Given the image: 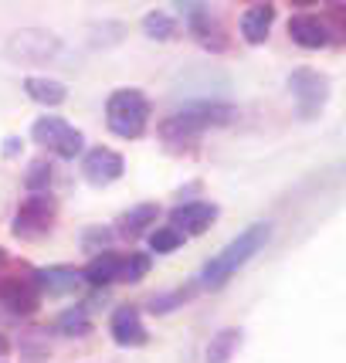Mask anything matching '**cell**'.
<instances>
[{
    "label": "cell",
    "instance_id": "6da1fadb",
    "mask_svg": "<svg viewBox=\"0 0 346 363\" xmlns=\"http://www.w3.org/2000/svg\"><path fill=\"white\" fill-rule=\"evenodd\" d=\"M268 238H272V221L248 224V228H245L238 238H231V241H228L218 255H211V258H207L204 269H201L197 285H201V289H211V292H214V289H224V285L231 282L238 272L252 262L255 255L265 248Z\"/></svg>",
    "mask_w": 346,
    "mask_h": 363
},
{
    "label": "cell",
    "instance_id": "7a4b0ae2",
    "mask_svg": "<svg viewBox=\"0 0 346 363\" xmlns=\"http://www.w3.org/2000/svg\"><path fill=\"white\" fill-rule=\"evenodd\" d=\"M238 119V109L231 102H190L184 109H177L170 119L160 123V140L163 143H184L197 140L201 133L214 126H228Z\"/></svg>",
    "mask_w": 346,
    "mask_h": 363
},
{
    "label": "cell",
    "instance_id": "3957f363",
    "mask_svg": "<svg viewBox=\"0 0 346 363\" xmlns=\"http://www.w3.org/2000/svg\"><path fill=\"white\" fill-rule=\"evenodd\" d=\"M150 99L140 89H116L106 102V126L119 140H140L150 126Z\"/></svg>",
    "mask_w": 346,
    "mask_h": 363
},
{
    "label": "cell",
    "instance_id": "277c9868",
    "mask_svg": "<svg viewBox=\"0 0 346 363\" xmlns=\"http://www.w3.org/2000/svg\"><path fill=\"white\" fill-rule=\"evenodd\" d=\"M58 51H62V38L55 31H41V28H21V31H14L4 41V55L17 65L55 62Z\"/></svg>",
    "mask_w": 346,
    "mask_h": 363
},
{
    "label": "cell",
    "instance_id": "5b68a950",
    "mask_svg": "<svg viewBox=\"0 0 346 363\" xmlns=\"http://www.w3.org/2000/svg\"><path fill=\"white\" fill-rule=\"evenodd\" d=\"M55 218H58V201L51 197V190H45V194H28V197L21 201V207H17L11 231H14L17 238L34 241V238H45L48 231L55 228Z\"/></svg>",
    "mask_w": 346,
    "mask_h": 363
},
{
    "label": "cell",
    "instance_id": "8992f818",
    "mask_svg": "<svg viewBox=\"0 0 346 363\" xmlns=\"http://www.w3.org/2000/svg\"><path fill=\"white\" fill-rule=\"evenodd\" d=\"M31 140L62 160H75L85 150V136L72 123H65L62 116H41L31 126Z\"/></svg>",
    "mask_w": 346,
    "mask_h": 363
},
{
    "label": "cell",
    "instance_id": "52a82bcc",
    "mask_svg": "<svg viewBox=\"0 0 346 363\" xmlns=\"http://www.w3.org/2000/svg\"><path fill=\"white\" fill-rule=\"evenodd\" d=\"M289 92L296 95V106H299L302 119H316L319 112L326 109L330 102V75L326 72H316V68H296L289 75Z\"/></svg>",
    "mask_w": 346,
    "mask_h": 363
},
{
    "label": "cell",
    "instance_id": "ba28073f",
    "mask_svg": "<svg viewBox=\"0 0 346 363\" xmlns=\"http://www.w3.org/2000/svg\"><path fill=\"white\" fill-rule=\"evenodd\" d=\"M123 174H126V160H123L119 150H112V146H92V150L82 157V177H85V184H92V187H109V184H116Z\"/></svg>",
    "mask_w": 346,
    "mask_h": 363
},
{
    "label": "cell",
    "instance_id": "9c48e42d",
    "mask_svg": "<svg viewBox=\"0 0 346 363\" xmlns=\"http://www.w3.org/2000/svg\"><path fill=\"white\" fill-rule=\"evenodd\" d=\"M177 11L184 14L187 28L194 31V38H197L207 51H224V48H228V34H224L218 17L211 14L207 4H177Z\"/></svg>",
    "mask_w": 346,
    "mask_h": 363
},
{
    "label": "cell",
    "instance_id": "30bf717a",
    "mask_svg": "<svg viewBox=\"0 0 346 363\" xmlns=\"http://www.w3.org/2000/svg\"><path fill=\"white\" fill-rule=\"evenodd\" d=\"M221 218V207L211 201H187V204H177L170 211V228L180 231L184 238H197L211 231L214 221Z\"/></svg>",
    "mask_w": 346,
    "mask_h": 363
},
{
    "label": "cell",
    "instance_id": "8fae6325",
    "mask_svg": "<svg viewBox=\"0 0 346 363\" xmlns=\"http://www.w3.org/2000/svg\"><path fill=\"white\" fill-rule=\"evenodd\" d=\"M0 302L17 316H31L41 302V292H38L31 275H4L0 279Z\"/></svg>",
    "mask_w": 346,
    "mask_h": 363
},
{
    "label": "cell",
    "instance_id": "7c38bea8",
    "mask_svg": "<svg viewBox=\"0 0 346 363\" xmlns=\"http://www.w3.org/2000/svg\"><path fill=\"white\" fill-rule=\"evenodd\" d=\"M109 333H112V340L126 350L146 347V343H150V333L143 326V316H140L136 306H119L109 319Z\"/></svg>",
    "mask_w": 346,
    "mask_h": 363
},
{
    "label": "cell",
    "instance_id": "4fadbf2b",
    "mask_svg": "<svg viewBox=\"0 0 346 363\" xmlns=\"http://www.w3.org/2000/svg\"><path fill=\"white\" fill-rule=\"evenodd\" d=\"M289 38L296 41L299 48H309V51H316V48H326L333 41V31L330 24L323 21V17L316 14H296L289 17Z\"/></svg>",
    "mask_w": 346,
    "mask_h": 363
},
{
    "label": "cell",
    "instance_id": "5bb4252c",
    "mask_svg": "<svg viewBox=\"0 0 346 363\" xmlns=\"http://www.w3.org/2000/svg\"><path fill=\"white\" fill-rule=\"evenodd\" d=\"M31 279L38 292H48V296H72L82 289V272L72 265H48V269L34 272Z\"/></svg>",
    "mask_w": 346,
    "mask_h": 363
},
{
    "label": "cell",
    "instance_id": "9a60e30c",
    "mask_svg": "<svg viewBox=\"0 0 346 363\" xmlns=\"http://www.w3.org/2000/svg\"><path fill=\"white\" fill-rule=\"evenodd\" d=\"M275 24V4H252L245 14H241V38L248 45H265L268 41V31Z\"/></svg>",
    "mask_w": 346,
    "mask_h": 363
},
{
    "label": "cell",
    "instance_id": "2e32d148",
    "mask_svg": "<svg viewBox=\"0 0 346 363\" xmlns=\"http://www.w3.org/2000/svg\"><path fill=\"white\" fill-rule=\"evenodd\" d=\"M160 218V204H136V207H129L126 214L116 221V235L119 238H126V241H136L140 235H146L153 224H157Z\"/></svg>",
    "mask_w": 346,
    "mask_h": 363
},
{
    "label": "cell",
    "instance_id": "e0dca14e",
    "mask_svg": "<svg viewBox=\"0 0 346 363\" xmlns=\"http://www.w3.org/2000/svg\"><path fill=\"white\" fill-rule=\"evenodd\" d=\"M24 85V92L31 102L38 106H48V109H55V106H62L65 99H68V89H65L58 79H45V75H28V79L21 82Z\"/></svg>",
    "mask_w": 346,
    "mask_h": 363
},
{
    "label": "cell",
    "instance_id": "ac0fdd59",
    "mask_svg": "<svg viewBox=\"0 0 346 363\" xmlns=\"http://www.w3.org/2000/svg\"><path fill=\"white\" fill-rule=\"evenodd\" d=\"M119 262H123V255H119V252H99V255H92V262L82 269V282L95 285V289L116 282V275H119Z\"/></svg>",
    "mask_w": 346,
    "mask_h": 363
},
{
    "label": "cell",
    "instance_id": "d6986e66",
    "mask_svg": "<svg viewBox=\"0 0 346 363\" xmlns=\"http://www.w3.org/2000/svg\"><path fill=\"white\" fill-rule=\"evenodd\" d=\"M245 343V333L238 326H228V330H218L207 343V363H231V357L238 353V347Z\"/></svg>",
    "mask_w": 346,
    "mask_h": 363
},
{
    "label": "cell",
    "instance_id": "ffe728a7",
    "mask_svg": "<svg viewBox=\"0 0 346 363\" xmlns=\"http://www.w3.org/2000/svg\"><path fill=\"white\" fill-rule=\"evenodd\" d=\"M180 31V24H177V17L167 14V11H150V14H143V34L146 38H153V41H170L177 38Z\"/></svg>",
    "mask_w": 346,
    "mask_h": 363
},
{
    "label": "cell",
    "instance_id": "44dd1931",
    "mask_svg": "<svg viewBox=\"0 0 346 363\" xmlns=\"http://www.w3.org/2000/svg\"><path fill=\"white\" fill-rule=\"evenodd\" d=\"M55 330L62 333V336H89L92 333V319H89V309H65L62 316L55 319Z\"/></svg>",
    "mask_w": 346,
    "mask_h": 363
},
{
    "label": "cell",
    "instance_id": "7402d4cb",
    "mask_svg": "<svg viewBox=\"0 0 346 363\" xmlns=\"http://www.w3.org/2000/svg\"><path fill=\"white\" fill-rule=\"evenodd\" d=\"M150 265H153V262H150V255H143V252H129V255H123L116 282H129V285L143 282V279L150 275Z\"/></svg>",
    "mask_w": 346,
    "mask_h": 363
},
{
    "label": "cell",
    "instance_id": "603a6c76",
    "mask_svg": "<svg viewBox=\"0 0 346 363\" xmlns=\"http://www.w3.org/2000/svg\"><path fill=\"white\" fill-rule=\"evenodd\" d=\"M177 248H184V235L173 231L170 224H163V228H153V231H150V252L153 255H173Z\"/></svg>",
    "mask_w": 346,
    "mask_h": 363
},
{
    "label": "cell",
    "instance_id": "cb8c5ba5",
    "mask_svg": "<svg viewBox=\"0 0 346 363\" xmlns=\"http://www.w3.org/2000/svg\"><path fill=\"white\" fill-rule=\"evenodd\" d=\"M51 177H55L51 163L48 160H34L28 167V174H24V187H28V194H45L51 187Z\"/></svg>",
    "mask_w": 346,
    "mask_h": 363
},
{
    "label": "cell",
    "instance_id": "d4e9b609",
    "mask_svg": "<svg viewBox=\"0 0 346 363\" xmlns=\"http://www.w3.org/2000/svg\"><path fill=\"white\" fill-rule=\"evenodd\" d=\"M194 296V289H173V292H163V296H153L150 299V313H173V309H180V306H187V299Z\"/></svg>",
    "mask_w": 346,
    "mask_h": 363
},
{
    "label": "cell",
    "instance_id": "484cf974",
    "mask_svg": "<svg viewBox=\"0 0 346 363\" xmlns=\"http://www.w3.org/2000/svg\"><path fill=\"white\" fill-rule=\"evenodd\" d=\"M112 238H116L112 228H102V224H99V228H85V231H82V248L99 255V252H106V248L112 245Z\"/></svg>",
    "mask_w": 346,
    "mask_h": 363
},
{
    "label": "cell",
    "instance_id": "4316f807",
    "mask_svg": "<svg viewBox=\"0 0 346 363\" xmlns=\"http://www.w3.org/2000/svg\"><path fill=\"white\" fill-rule=\"evenodd\" d=\"M7 140H11V143L4 146V153H7V157H14V153H17V136H7Z\"/></svg>",
    "mask_w": 346,
    "mask_h": 363
},
{
    "label": "cell",
    "instance_id": "83f0119b",
    "mask_svg": "<svg viewBox=\"0 0 346 363\" xmlns=\"http://www.w3.org/2000/svg\"><path fill=\"white\" fill-rule=\"evenodd\" d=\"M0 353H7V340L4 336H0Z\"/></svg>",
    "mask_w": 346,
    "mask_h": 363
},
{
    "label": "cell",
    "instance_id": "f1b7e54d",
    "mask_svg": "<svg viewBox=\"0 0 346 363\" xmlns=\"http://www.w3.org/2000/svg\"><path fill=\"white\" fill-rule=\"evenodd\" d=\"M4 258H7V255H4V248H0V265H4Z\"/></svg>",
    "mask_w": 346,
    "mask_h": 363
}]
</instances>
